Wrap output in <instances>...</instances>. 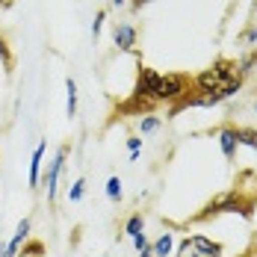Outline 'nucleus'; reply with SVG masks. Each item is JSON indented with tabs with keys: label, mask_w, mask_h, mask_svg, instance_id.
<instances>
[{
	"label": "nucleus",
	"mask_w": 257,
	"mask_h": 257,
	"mask_svg": "<svg viewBox=\"0 0 257 257\" xmlns=\"http://www.w3.org/2000/svg\"><path fill=\"white\" fill-rule=\"evenodd\" d=\"M254 207H257V195H245V189L236 186L231 192H222V195H216L213 201H207L204 210H201L198 216H192L189 222L198 225V222H210V219L225 216V213H239L242 219H251V216H254Z\"/></svg>",
	"instance_id": "nucleus-1"
},
{
	"label": "nucleus",
	"mask_w": 257,
	"mask_h": 257,
	"mask_svg": "<svg viewBox=\"0 0 257 257\" xmlns=\"http://www.w3.org/2000/svg\"><path fill=\"white\" fill-rule=\"evenodd\" d=\"M236 59L231 56H219L210 68H204L201 74H195L192 77V86H189V92H198V95H210V92H219V89H225L231 80H236Z\"/></svg>",
	"instance_id": "nucleus-2"
},
{
	"label": "nucleus",
	"mask_w": 257,
	"mask_h": 257,
	"mask_svg": "<svg viewBox=\"0 0 257 257\" xmlns=\"http://www.w3.org/2000/svg\"><path fill=\"white\" fill-rule=\"evenodd\" d=\"M68 154H71V145H59L56 154L51 157L48 169H42V189L48 195V204H56L59 198V180H62V172H65V163H68Z\"/></svg>",
	"instance_id": "nucleus-3"
},
{
	"label": "nucleus",
	"mask_w": 257,
	"mask_h": 257,
	"mask_svg": "<svg viewBox=\"0 0 257 257\" xmlns=\"http://www.w3.org/2000/svg\"><path fill=\"white\" fill-rule=\"evenodd\" d=\"M172 257H225V245L204 236V233H189L175 245Z\"/></svg>",
	"instance_id": "nucleus-4"
},
{
	"label": "nucleus",
	"mask_w": 257,
	"mask_h": 257,
	"mask_svg": "<svg viewBox=\"0 0 257 257\" xmlns=\"http://www.w3.org/2000/svg\"><path fill=\"white\" fill-rule=\"evenodd\" d=\"M189 86H192V77H189V74H183V71H169V74H160L157 95H154L157 106H160V103H166V106L178 103L180 98L189 92Z\"/></svg>",
	"instance_id": "nucleus-5"
},
{
	"label": "nucleus",
	"mask_w": 257,
	"mask_h": 257,
	"mask_svg": "<svg viewBox=\"0 0 257 257\" xmlns=\"http://www.w3.org/2000/svg\"><path fill=\"white\" fill-rule=\"evenodd\" d=\"M157 83H160V71L151 68V65H142V62H139V68H136V83H133V92H130V95H136L139 101L157 106V101H154Z\"/></svg>",
	"instance_id": "nucleus-6"
},
{
	"label": "nucleus",
	"mask_w": 257,
	"mask_h": 257,
	"mask_svg": "<svg viewBox=\"0 0 257 257\" xmlns=\"http://www.w3.org/2000/svg\"><path fill=\"white\" fill-rule=\"evenodd\" d=\"M216 139H219V151L222 157L233 163L236 160V151H239V139H236V124L233 121H225V124H219L216 127Z\"/></svg>",
	"instance_id": "nucleus-7"
},
{
	"label": "nucleus",
	"mask_w": 257,
	"mask_h": 257,
	"mask_svg": "<svg viewBox=\"0 0 257 257\" xmlns=\"http://www.w3.org/2000/svg\"><path fill=\"white\" fill-rule=\"evenodd\" d=\"M112 45H115V51L121 53H136V45H139V30L127 21H121V24L112 27Z\"/></svg>",
	"instance_id": "nucleus-8"
},
{
	"label": "nucleus",
	"mask_w": 257,
	"mask_h": 257,
	"mask_svg": "<svg viewBox=\"0 0 257 257\" xmlns=\"http://www.w3.org/2000/svg\"><path fill=\"white\" fill-rule=\"evenodd\" d=\"M45 151H48V142L42 139L36 148H33V154H30V169H27V183H30V189L36 192L39 186H42V163H45Z\"/></svg>",
	"instance_id": "nucleus-9"
},
{
	"label": "nucleus",
	"mask_w": 257,
	"mask_h": 257,
	"mask_svg": "<svg viewBox=\"0 0 257 257\" xmlns=\"http://www.w3.org/2000/svg\"><path fill=\"white\" fill-rule=\"evenodd\" d=\"M30 231H33V219L30 216H24L18 225H15V231H12V236L6 239V245H9V251L18 257V251H21V245H24L27 239H30Z\"/></svg>",
	"instance_id": "nucleus-10"
},
{
	"label": "nucleus",
	"mask_w": 257,
	"mask_h": 257,
	"mask_svg": "<svg viewBox=\"0 0 257 257\" xmlns=\"http://www.w3.org/2000/svg\"><path fill=\"white\" fill-rule=\"evenodd\" d=\"M77 106H80V92H77V80L65 77V115L77 118Z\"/></svg>",
	"instance_id": "nucleus-11"
},
{
	"label": "nucleus",
	"mask_w": 257,
	"mask_h": 257,
	"mask_svg": "<svg viewBox=\"0 0 257 257\" xmlns=\"http://www.w3.org/2000/svg\"><path fill=\"white\" fill-rule=\"evenodd\" d=\"M151 248H154V257H172L175 254V233L163 231L154 242H151Z\"/></svg>",
	"instance_id": "nucleus-12"
},
{
	"label": "nucleus",
	"mask_w": 257,
	"mask_h": 257,
	"mask_svg": "<svg viewBox=\"0 0 257 257\" xmlns=\"http://www.w3.org/2000/svg\"><path fill=\"white\" fill-rule=\"evenodd\" d=\"M136 130H139V136H154V133L163 130V118L157 112H148V115L136 118Z\"/></svg>",
	"instance_id": "nucleus-13"
},
{
	"label": "nucleus",
	"mask_w": 257,
	"mask_h": 257,
	"mask_svg": "<svg viewBox=\"0 0 257 257\" xmlns=\"http://www.w3.org/2000/svg\"><path fill=\"white\" fill-rule=\"evenodd\" d=\"M254 68H257V48H248V51L236 59V74L245 80L251 71H254Z\"/></svg>",
	"instance_id": "nucleus-14"
},
{
	"label": "nucleus",
	"mask_w": 257,
	"mask_h": 257,
	"mask_svg": "<svg viewBox=\"0 0 257 257\" xmlns=\"http://www.w3.org/2000/svg\"><path fill=\"white\" fill-rule=\"evenodd\" d=\"M124 236H139V233H145V216H142V210H136V213H130L127 219H124Z\"/></svg>",
	"instance_id": "nucleus-15"
},
{
	"label": "nucleus",
	"mask_w": 257,
	"mask_h": 257,
	"mask_svg": "<svg viewBox=\"0 0 257 257\" xmlns=\"http://www.w3.org/2000/svg\"><path fill=\"white\" fill-rule=\"evenodd\" d=\"M103 192H106V198H109L112 204H118V201L124 198V183H121V178H118V175H109V178H106V186H103Z\"/></svg>",
	"instance_id": "nucleus-16"
},
{
	"label": "nucleus",
	"mask_w": 257,
	"mask_h": 257,
	"mask_svg": "<svg viewBox=\"0 0 257 257\" xmlns=\"http://www.w3.org/2000/svg\"><path fill=\"white\" fill-rule=\"evenodd\" d=\"M236 139H239V148H251V151H257V130L254 127L236 124Z\"/></svg>",
	"instance_id": "nucleus-17"
},
{
	"label": "nucleus",
	"mask_w": 257,
	"mask_h": 257,
	"mask_svg": "<svg viewBox=\"0 0 257 257\" xmlns=\"http://www.w3.org/2000/svg\"><path fill=\"white\" fill-rule=\"evenodd\" d=\"M0 62H3V71L12 74V68H15V53H12V48H9V42H6L3 33H0Z\"/></svg>",
	"instance_id": "nucleus-18"
},
{
	"label": "nucleus",
	"mask_w": 257,
	"mask_h": 257,
	"mask_svg": "<svg viewBox=\"0 0 257 257\" xmlns=\"http://www.w3.org/2000/svg\"><path fill=\"white\" fill-rule=\"evenodd\" d=\"M18 257H45V242L27 239L24 245H21V251H18Z\"/></svg>",
	"instance_id": "nucleus-19"
},
{
	"label": "nucleus",
	"mask_w": 257,
	"mask_h": 257,
	"mask_svg": "<svg viewBox=\"0 0 257 257\" xmlns=\"http://www.w3.org/2000/svg\"><path fill=\"white\" fill-rule=\"evenodd\" d=\"M133 248H136V254H139V257H154V248H151V239H148V233H139V236H133Z\"/></svg>",
	"instance_id": "nucleus-20"
},
{
	"label": "nucleus",
	"mask_w": 257,
	"mask_h": 257,
	"mask_svg": "<svg viewBox=\"0 0 257 257\" xmlns=\"http://www.w3.org/2000/svg\"><path fill=\"white\" fill-rule=\"evenodd\" d=\"M83 198H86V178H77L71 186H68V201L77 204V201H83Z\"/></svg>",
	"instance_id": "nucleus-21"
},
{
	"label": "nucleus",
	"mask_w": 257,
	"mask_h": 257,
	"mask_svg": "<svg viewBox=\"0 0 257 257\" xmlns=\"http://www.w3.org/2000/svg\"><path fill=\"white\" fill-rule=\"evenodd\" d=\"M127 154H130V163H136L139 154H142V136H127Z\"/></svg>",
	"instance_id": "nucleus-22"
},
{
	"label": "nucleus",
	"mask_w": 257,
	"mask_h": 257,
	"mask_svg": "<svg viewBox=\"0 0 257 257\" xmlns=\"http://www.w3.org/2000/svg\"><path fill=\"white\" fill-rule=\"evenodd\" d=\"M103 24H106V9H98V12H95V21H92V42L101 39Z\"/></svg>",
	"instance_id": "nucleus-23"
},
{
	"label": "nucleus",
	"mask_w": 257,
	"mask_h": 257,
	"mask_svg": "<svg viewBox=\"0 0 257 257\" xmlns=\"http://www.w3.org/2000/svg\"><path fill=\"white\" fill-rule=\"evenodd\" d=\"M239 45H245V48H254L257 45V27L248 24L242 33H239Z\"/></svg>",
	"instance_id": "nucleus-24"
},
{
	"label": "nucleus",
	"mask_w": 257,
	"mask_h": 257,
	"mask_svg": "<svg viewBox=\"0 0 257 257\" xmlns=\"http://www.w3.org/2000/svg\"><path fill=\"white\" fill-rule=\"evenodd\" d=\"M148 3H154V0H130L127 6H130V9H136V12H139V9H142V6H148Z\"/></svg>",
	"instance_id": "nucleus-25"
},
{
	"label": "nucleus",
	"mask_w": 257,
	"mask_h": 257,
	"mask_svg": "<svg viewBox=\"0 0 257 257\" xmlns=\"http://www.w3.org/2000/svg\"><path fill=\"white\" fill-rule=\"evenodd\" d=\"M0 257H15L12 251H9V245H6V242H0Z\"/></svg>",
	"instance_id": "nucleus-26"
},
{
	"label": "nucleus",
	"mask_w": 257,
	"mask_h": 257,
	"mask_svg": "<svg viewBox=\"0 0 257 257\" xmlns=\"http://www.w3.org/2000/svg\"><path fill=\"white\" fill-rule=\"evenodd\" d=\"M130 0H109V6H112V9H121V6H127Z\"/></svg>",
	"instance_id": "nucleus-27"
},
{
	"label": "nucleus",
	"mask_w": 257,
	"mask_h": 257,
	"mask_svg": "<svg viewBox=\"0 0 257 257\" xmlns=\"http://www.w3.org/2000/svg\"><path fill=\"white\" fill-rule=\"evenodd\" d=\"M12 3L15 0H0V9H12Z\"/></svg>",
	"instance_id": "nucleus-28"
},
{
	"label": "nucleus",
	"mask_w": 257,
	"mask_h": 257,
	"mask_svg": "<svg viewBox=\"0 0 257 257\" xmlns=\"http://www.w3.org/2000/svg\"><path fill=\"white\" fill-rule=\"evenodd\" d=\"M254 112H257V101H254Z\"/></svg>",
	"instance_id": "nucleus-29"
}]
</instances>
